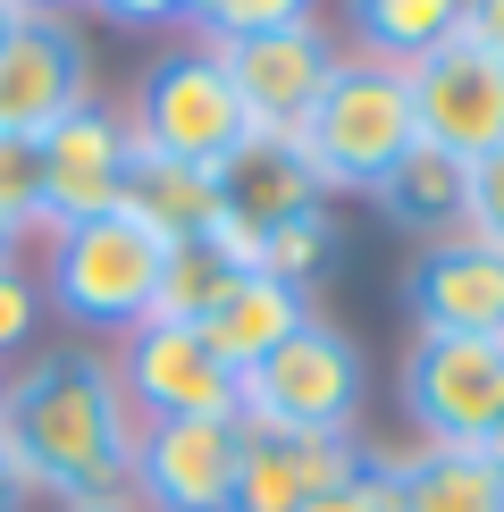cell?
Segmentation results:
<instances>
[{
    "label": "cell",
    "instance_id": "cell-10",
    "mask_svg": "<svg viewBox=\"0 0 504 512\" xmlns=\"http://www.w3.org/2000/svg\"><path fill=\"white\" fill-rule=\"evenodd\" d=\"M404 84H412V126H420V143L454 152L462 168L504 143V59H488L479 42L454 34L446 51H429L420 68H404Z\"/></svg>",
    "mask_w": 504,
    "mask_h": 512
},
{
    "label": "cell",
    "instance_id": "cell-13",
    "mask_svg": "<svg viewBox=\"0 0 504 512\" xmlns=\"http://www.w3.org/2000/svg\"><path fill=\"white\" fill-rule=\"evenodd\" d=\"M404 311L412 328H437V336H504V252L462 236V227L420 244L404 269Z\"/></svg>",
    "mask_w": 504,
    "mask_h": 512
},
{
    "label": "cell",
    "instance_id": "cell-21",
    "mask_svg": "<svg viewBox=\"0 0 504 512\" xmlns=\"http://www.w3.org/2000/svg\"><path fill=\"white\" fill-rule=\"evenodd\" d=\"M236 261H227L210 236H194V244H177L168 252V277H160V303H152V319H168V328H202L210 311H219V294L236 286Z\"/></svg>",
    "mask_w": 504,
    "mask_h": 512
},
{
    "label": "cell",
    "instance_id": "cell-1",
    "mask_svg": "<svg viewBox=\"0 0 504 512\" xmlns=\"http://www.w3.org/2000/svg\"><path fill=\"white\" fill-rule=\"evenodd\" d=\"M135 445L143 420L118 387L110 353H84V345L42 353L0 395V462L26 479V496H59V504L126 496Z\"/></svg>",
    "mask_w": 504,
    "mask_h": 512
},
{
    "label": "cell",
    "instance_id": "cell-22",
    "mask_svg": "<svg viewBox=\"0 0 504 512\" xmlns=\"http://www.w3.org/2000/svg\"><path fill=\"white\" fill-rule=\"evenodd\" d=\"M328 261H336V210L328 202L320 210H294V219H278V227H261V277H278V286L303 294Z\"/></svg>",
    "mask_w": 504,
    "mask_h": 512
},
{
    "label": "cell",
    "instance_id": "cell-32",
    "mask_svg": "<svg viewBox=\"0 0 504 512\" xmlns=\"http://www.w3.org/2000/svg\"><path fill=\"white\" fill-rule=\"evenodd\" d=\"M76 0H17V17H68Z\"/></svg>",
    "mask_w": 504,
    "mask_h": 512
},
{
    "label": "cell",
    "instance_id": "cell-36",
    "mask_svg": "<svg viewBox=\"0 0 504 512\" xmlns=\"http://www.w3.org/2000/svg\"><path fill=\"white\" fill-rule=\"evenodd\" d=\"M17 34V0H0V42H9Z\"/></svg>",
    "mask_w": 504,
    "mask_h": 512
},
{
    "label": "cell",
    "instance_id": "cell-28",
    "mask_svg": "<svg viewBox=\"0 0 504 512\" xmlns=\"http://www.w3.org/2000/svg\"><path fill=\"white\" fill-rule=\"evenodd\" d=\"M462 42H479L488 59H504V0H462Z\"/></svg>",
    "mask_w": 504,
    "mask_h": 512
},
{
    "label": "cell",
    "instance_id": "cell-17",
    "mask_svg": "<svg viewBox=\"0 0 504 512\" xmlns=\"http://www.w3.org/2000/svg\"><path fill=\"white\" fill-rule=\"evenodd\" d=\"M462 177H471V168H462L454 152L412 143V152L370 185V202H378V219H387V227H404V236L437 244V236H454V227H462Z\"/></svg>",
    "mask_w": 504,
    "mask_h": 512
},
{
    "label": "cell",
    "instance_id": "cell-35",
    "mask_svg": "<svg viewBox=\"0 0 504 512\" xmlns=\"http://www.w3.org/2000/svg\"><path fill=\"white\" fill-rule=\"evenodd\" d=\"M479 454H488V462H496V471H504V420H496V437H488V445H479Z\"/></svg>",
    "mask_w": 504,
    "mask_h": 512
},
{
    "label": "cell",
    "instance_id": "cell-20",
    "mask_svg": "<svg viewBox=\"0 0 504 512\" xmlns=\"http://www.w3.org/2000/svg\"><path fill=\"white\" fill-rule=\"evenodd\" d=\"M345 17L362 59H387V68H420L462 34V0H345Z\"/></svg>",
    "mask_w": 504,
    "mask_h": 512
},
{
    "label": "cell",
    "instance_id": "cell-25",
    "mask_svg": "<svg viewBox=\"0 0 504 512\" xmlns=\"http://www.w3.org/2000/svg\"><path fill=\"white\" fill-rule=\"evenodd\" d=\"M303 512H395V462H370L362 454V471L336 479L328 496H311Z\"/></svg>",
    "mask_w": 504,
    "mask_h": 512
},
{
    "label": "cell",
    "instance_id": "cell-4",
    "mask_svg": "<svg viewBox=\"0 0 504 512\" xmlns=\"http://www.w3.org/2000/svg\"><path fill=\"white\" fill-rule=\"evenodd\" d=\"M126 126H135L143 152L185 160V168H219V160L252 135V118H244V101H236V84H227V68H219L210 42L160 51L152 68H143V84H135Z\"/></svg>",
    "mask_w": 504,
    "mask_h": 512
},
{
    "label": "cell",
    "instance_id": "cell-12",
    "mask_svg": "<svg viewBox=\"0 0 504 512\" xmlns=\"http://www.w3.org/2000/svg\"><path fill=\"white\" fill-rule=\"evenodd\" d=\"M126 160H135V126H126V110L84 101L76 118H59L51 135H42V210H51V227H76V219L118 210Z\"/></svg>",
    "mask_w": 504,
    "mask_h": 512
},
{
    "label": "cell",
    "instance_id": "cell-34",
    "mask_svg": "<svg viewBox=\"0 0 504 512\" xmlns=\"http://www.w3.org/2000/svg\"><path fill=\"white\" fill-rule=\"evenodd\" d=\"M0 269H17V227H0Z\"/></svg>",
    "mask_w": 504,
    "mask_h": 512
},
{
    "label": "cell",
    "instance_id": "cell-9",
    "mask_svg": "<svg viewBox=\"0 0 504 512\" xmlns=\"http://www.w3.org/2000/svg\"><path fill=\"white\" fill-rule=\"evenodd\" d=\"M93 93V51L68 17H17V34L0 42V135H51L59 118H76Z\"/></svg>",
    "mask_w": 504,
    "mask_h": 512
},
{
    "label": "cell",
    "instance_id": "cell-31",
    "mask_svg": "<svg viewBox=\"0 0 504 512\" xmlns=\"http://www.w3.org/2000/svg\"><path fill=\"white\" fill-rule=\"evenodd\" d=\"M26 504H34V496H26V479H17L9 462H0V512H26Z\"/></svg>",
    "mask_w": 504,
    "mask_h": 512
},
{
    "label": "cell",
    "instance_id": "cell-30",
    "mask_svg": "<svg viewBox=\"0 0 504 512\" xmlns=\"http://www.w3.org/2000/svg\"><path fill=\"white\" fill-rule=\"evenodd\" d=\"M227 9H236V0H185V17H194V26H202V42L219 34V17H227Z\"/></svg>",
    "mask_w": 504,
    "mask_h": 512
},
{
    "label": "cell",
    "instance_id": "cell-23",
    "mask_svg": "<svg viewBox=\"0 0 504 512\" xmlns=\"http://www.w3.org/2000/svg\"><path fill=\"white\" fill-rule=\"evenodd\" d=\"M0 227H51L42 210V143L34 135H0Z\"/></svg>",
    "mask_w": 504,
    "mask_h": 512
},
{
    "label": "cell",
    "instance_id": "cell-29",
    "mask_svg": "<svg viewBox=\"0 0 504 512\" xmlns=\"http://www.w3.org/2000/svg\"><path fill=\"white\" fill-rule=\"evenodd\" d=\"M84 9L118 17V26H168V17H185V0H84Z\"/></svg>",
    "mask_w": 504,
    "mask_h": 512
},
{
    "label": "cell",
    "instance_id": "cell-19",
    "mask_svg": "<svg viewBox=\"0 0 504 512\" xmlns=\"http://www.w3.org/2000/svg\"><path fill=\"white\" fill-rule=\"evenodd\" d=\"M395 512H504V471L462 445H420L395 462Z\"/></svg>",
    "mask_w": 504,
    "mask_h": 512
},
{
    "label": "cell",
    "instance_id": "cell-2",
    "mask_svg": "<svg viewBox=\"0 0 504 512\" xmlns=\"http://www.w3.org/2000/svg\"><path fill=\"white\" fill-rule=\"evenodd\" d=\"M294 143H303L311 177H320L328 194H370V185L420 143L404 68L345 51V59H336V76H328V93L311 101L303 126H294Z\"/></svg>",
    "mask_w": 504,
    "mask_h": 512
},
{
    "label": "cell",
    "instance_id": "cell-15",
    "mask_svg": "<svg viewBox=\"0 0 504 512\" xmlns=\"http://www.w3.org/2000/svg\"><path fill=\"white\" fill-rule=\"evenodd\" d=\"M210 185H219V219L252 227V236L278 227V219H294V210H320L328 202V185L311 177L303 143H294V135H261V126L210 168Z\"/></svg>",
    "mask_w": 504,
    "mask_h": 512
},
{
    "label": "cell",
    "instance_id": "cell-18",
    "mask_svg": "<svg viewBox=\"0 0 504 512\" xmlns=\"http://www.w3.org/2000/svg\"><path fill=\"white\" fill-rule=\"evenodd\" d=\"M135 219H152L168 244H194L210 236V219H219V185H210V168H185V160H160L135 143V160H126V194H118Z\"/></svg>",
    "mask_w": 504,
    "mask_h": 512
},
{
    "label": "cell",
    "instance_id": "cell-14",
    "mask_svg": "<svg viewBox=\"0 0 504 512\" xmlns=\"http://www.w3.org/2000/svg\"><path fill=\"white\" fill-rule=\"evenodd\" d=\"M362 471L353 437H303V429H269L244 420L236 437V504L227 512H303L311 496H328L336 479Z\"/></svg>",
    "mask_w": 504,
    "mask_h": 512
},
{
    "label": "cell",
    "instance_id": "cell-27",
    "mask_svg": "<svg viewBox=\"0 0 504 512\" xmlns=\"http://www.w3.org/2000/svg\"><path fill=\"white\" fill-rule=\"evenodd\" d=\"M294 17H311V0H236L210 42H227V34H269V26H294Z\"/></svg>",
    "mask_w": 504,
    "mask_h": 512
},
{
    "label": "cell",
    "instance_id": "cell-33",
    "mask_svg": "<svg viewBox=\"0 0 504 512\" xmlns=\"http://www.w3.org/2000/svg\"><path fill=\"white\" fill-rule=\"evenodd\" d=\"M68 512H143L135 496H93V504H68Z\"/></svg>",
    "mask_w": 504,
    "mask_h": 512
},
{
    "label": "cell",
    "instance_id": "cell-3",
    "mask_svg": "<svg viewBox=\"0 0 504 512\" xmlns=\"http://www.w3.org/2000/svg\"><path fill=\"white\" fill-rule=\"evenodd\" d=\"M168 244L152 219H135V210H101V219H76L59 227L51 244V303L76 319V328H143L160 303V277H168Z\"/></svg>",
    "mask_w": 504,
    "mask_h": 512
},
{
    "label": "cell",
    "instance_id": "cell-37",
    "mask_svg": "<svg viewBox=\"0 0 504 512\" xmlns=\"http://www.w3.org/2000/svg\"><path fill=\"white\" fill-rule=\"evenodd\" d=\"M0 395H9V378H0Z\"/></svg>",
    "mask_w": 504,
    "mask_h": 512
},
{
    "label": "cell",
    "instance_id": "cell-7",
    "mask_svg": "<svg viewBox=\"0 0 504 512\" xmlns=\"http://www.w3.org/2000/svg\"><path fill=\"white\" fill-rule=\"evenodd\" d=\"M118 387L135 420H244V378L202 345V328H168V319L126 328Z\"/></svg>",
    "mask_w": 504,
    "mask_h": 512
},
{
    "label": "cell",
    "instance_id": "cell-11",
    "mask_svg": "<svg viewBox=\"0 0 504 512\" xmlns=\"http://www.w3.org/2000/svg\"><path fill=\"white\" fill-rule=\"evenodd\" d=\"M236 437L244 420H143L135 504L143 512H227L236 504Z\"/></svg>",
    "mask_w": 504,
    "mask_h": 512
},
{
    "label": "cell",
    "instance_id": "cell-24",
    "mask_svg": "<svg viewBox=\"0 0 504 512\" xmlns=\"http://www.w3.org/2000/svg\"><path fill=\"white\" fill-rule=\"evenodd\" d=\"M462 236H479V244L504 252V143L479 152L471 177H462Z\"/></svg>",
    "mask_w": 504,
    "mask_h": 512
},
{
    "label": "cell",
    "instance_id": "cell-16",
    "mask_svg": "<svg viewBox=\"0 0 504 512\" xmlns=\"http://www.w3.org/2000/svg\"><path fill=\"white\" fill-rule=\"evenodd\" d=\"M303 319H311V303H303V294H294V286H278V277H261V269H252V277H236V286L219 294V311L202 319V345H210V353L227 361V370L244 378V370H261V361L278 353L286 336L303 328Z\"/></svg>",
    "mask_w": 504,
    "mask_h": 512
},
{
    "label": "cell",
    "instance_id": "cell-5",
    "mask_svg": "<svg viewBox=\"0 0 504 512\" xmlns=\"http://www.w3.org/2000/svg\"><path fill=\"white\" fill-rule=\"evenodd\" d=\"M362 353H353L345 328L328 319H303L261 370H244V420H269V429H303V437H353L362 420Z\"/></svg>",
    "mask_w": 504,
    "mask_h": 512
},
{
    "label": "cell",
    "instance_id": "cell-26",
    "mask_svg": "<svg viewBox=\"0 0 504 512\" xmlns=\"http://www.w3.org/2000/svg\"><path fill=\"white\" fill-rule=\"evenodd\" d=\"M34 319H42V286L26 269H0V353H17L34 336Z\"/></svg>",
    "mask_w": 504,
    "mask_h": 512
},
{
    "label": "cell",
    "instance_id": "cell-8",
    "mask_svg": "<svg viewBox=\"0 0 504 512\" xmlns=\"http://www.w3.org/2000/svg\"><path fill=\"white\" fill-rule=\"evenodd\" d=\"M210 51H219V68H227L244 118L261 126V135H294V126L311 118V101L328 93L336 59H345L320 17H294V26H269V34H227V42H210Z\"/></svg>",
    "mask_w": 504,
    "mask_h": 512
},
{
    "label": "cell",
    "instance_id": "cell-6",
    "mask_svg": "<svg viewBox=\"0 0 504 512\" xmlns=\"http://www.w3.org/2000/svg\"><path fill=\"white\" fill-rule=\"evenodd\" d=\"M404 412L429 445H479L496 437L504 420V336H437L412 328L404 345Z\"/></svg>",
    "mask_w": 504,
    "mask_h": 512
}]
</instances>
